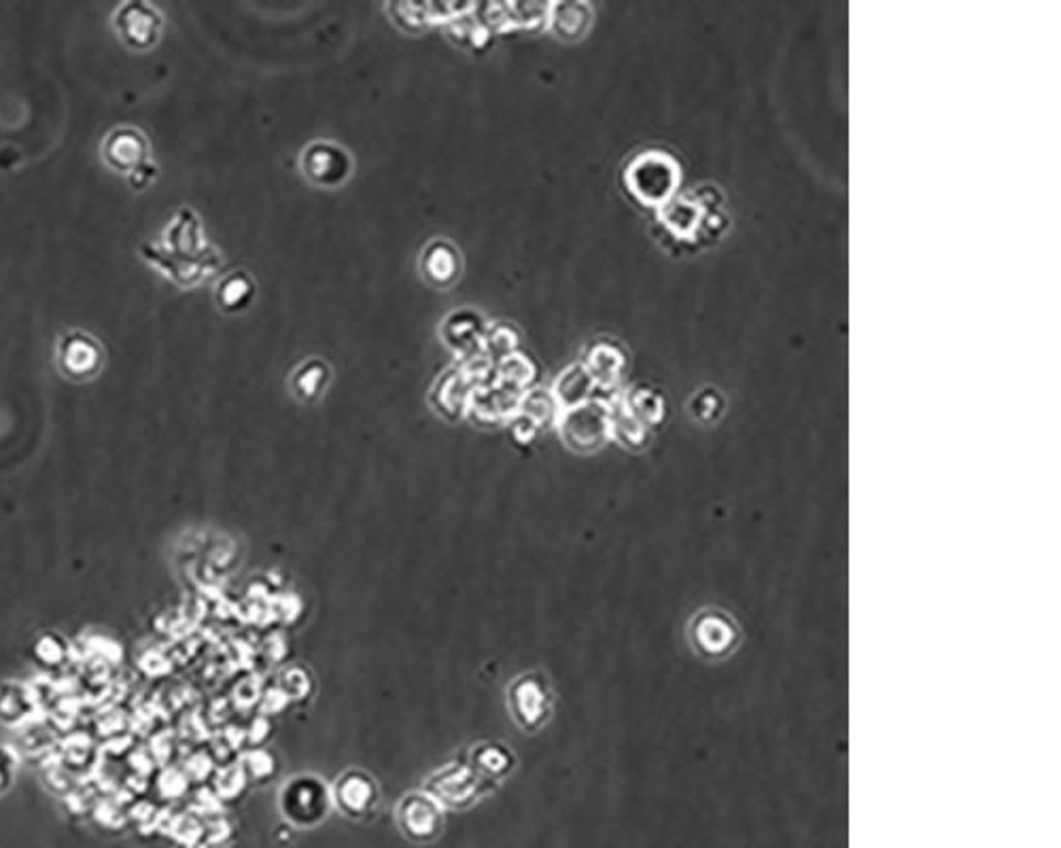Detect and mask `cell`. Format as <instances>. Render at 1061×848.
<instances>
[{"label":"cell","mask_w":1061,"mask_h":848,"mask_svg":"<svg viewBox=\"0 0 1061 848\" xmlns=\"http://www.w3.org/2000/svg\"><path fill=\"white\" fill-rule=\"evenodd\" d=\"M595 389H597V384L591 378L588 369L584 368V363H572L570 368L563 369L559 373V378H556V382L550 391L556 399V403L561 405V410L565 412V410H572V407H577V405L591 401Z\"/></svg>","instance_id":"14"},{"label":"cell","mask_w":1061,"mask_h":848,"mask_svg":"<svg viewBox=\"0 0 1061 848\" xmlns=\"http://www.w3.org/2000/svg\"><path fill=\"white\" fill-rule=\"evenodd\" d=\"M682 181L680 162L664 149L652 146L635 153L625 166V185L635 198L648 206H660L678 194Z\"/></svg>","instance_id":"2"},{"label":"cell","mask_w":1061,"mask_h":848,"mask_svg":"<svg viewBox=\"0 0 1061 848\" xmlns=\"http://www.w3.org/2000/svg\"><path fill=\"white\" fill-rule=\"evenodd\" d=\"M538 431H540V428L531 423L527 416H522V414H517V416L512 418V435H515V439L520 442V444H531V442L535 439Z\"/></svg>","instance_id":"26"},{"label":"cell","mask_w":1061,"mask_h":848,"mask_svg":"<svg viewBox=\"0 0 1061 848\" xmlns=\"http://www.w3.org/2000/svg\"><path fill=\"white\" fill-rule=\"evenodd\" d=\"M485 331H487V320L478 312L469 308L451 312L440 327V336L444 339V344L455 355H459L461 359L483 352Z\"/></svg>","instance_id":"10"},{"label":"cell","mask_w":1061,"mask_h":848,"mask_svg":"<svg viewBox=\"0 0 1061 848\" xmlns=\"http://www.w3.org/2000/svg\"><path fill=\"white\" fill-rule=\"evenodd\" d=\"M300 164L306 178L318 187H340L353 170L345 146L329 141L311 142L302 151Z\"/></svg>","instance_id":"6"},{"label":"cell","mask_w":1061,"mask_h":848,"mask_svg":"<svg viewBox=\"0 0 1061 848\" xmlns=\"http://www.w3.org/2000/svg\"><path fill=\"white\" fill-rule=\"evenodd\" d=\"M329 382V368L321 359H311L295 369L291 378V391L302 401H313L325 391Z\"/></svg>","instance_id":"20"},{"label":"cell","mask_w":1061,"mask_h":848,"mask_svg":"<svg viewBox=\"0 0 1061 848\" xmlns=\"http://www.w3.org/2000/svg\"><path fill=\"white\" fill-rule=\"evenodd\" d=\"M20 774V758L18 753L0 742V795L11 792Z\"/></svg>","instance_id":"24"},{"label":"cell","mask_w":1061,"mask_h":848,"mask_svg":"<svg viewBox=\"0 0 1061 848\" xmlns=\"http://www.w3.org/2000/svg\"><path fill=\"white\" fill-rule=\"evenodd\" d=\"M563 442L577 453L599 450L609 435V407L602 399H591L565 410L559 421Z\"/></svg>","instance_id":"4"},{"label":"cell","mask_w":1061,"mask_h":848,"mask_svg":"<svg viewBox=\"0 0 1061 848\" xmlns=\"http://www.w3.org/2000/svg\"><path fill=\"white\" fill-rule=\"evenodd\" d=\"M625 401L632 416L643 426L660 423L664 416V399L652 387H646V384L632 387L629 391H625Z\"/></svg>","instance_id":"18"},{"label":"cell","mask_w":1061,"mask_h":848,"mask_svg":"<svg viewBox=\"0 0 1061 848\" xmlns=\"http://www.w3.org/2000/svg\"><path fill=\"white\" fill-rule=\"evenodd\" d=\"M548 13L550 4L548 2H510L504 4V15H506V26L508 29H540L542 24H548Z\"/></svg>","instance_id":"23"},{"label":"cell","mask_w":1061,"mask_h":848,"mask_svg":"<svg viewBox=\"0 0 1061 848\" xmlns=\"http://www.w3.org/2000/svg\"><path fill=\"white\" fill-rule=\"evenodd\" d=\"M593 24V7L588 2H554L550 4L548 26L563 39L577 41L582 39Z\"/></svg>","instance_id":"13"},{"label":"cell","mask_w":1061,"mask_h":848,"mask_svg":"<svg viewBox=\"0 0 1061 848\" xmlns=\"http://www.w3.org/2000/svg\"><path fill=\"white\" fill-rule=\"evenodd\" d=\"M659 221L678 240H696L703 233H716L724 226L722 196L712 185L673 194L660 204Z\"/></svg>","instance_id":"1"},{"label":"cell","mask_w":1061,"mask_h":848,"mask_svg":"<svg viewBox=\"0 0 1061 848\" xmlns=\"http://www.w3.org/2000/svg\"><path fill=\"white\" fill-rule=\"evenodd\" d=\"M508 708L518 728L524 732H538L544 728L552 713V694L545 678L535 673L515 678L508 687Z\"/></svg>","instance_id":"5"},{"label":"cell","mask_w":1061,"mask_h":848,"mask_svg":"<svg viewBox=\"0 0 1061 848\" xmlns=\"http://www.w3.org/2000/svg\"><path fill=\"white\" fill-rule=\"evenodd\" d=\"M722 405H724V401H722V396H719L716 389H705L703 393H699V395L694 396V401H692V410H694V414H696L701 421H712V418H716L717 412L722 410Z\"/></svg>","instance_id":"25"},{"label":"cell","mask_w":1061,"mask_h":848,"mask_svg":"<svg viewBox=\"0 0 1061 848\" xmlns=\"http://www.w3.org/2000/svg\"><path fill=\"white\" fill-rule=\"evenodd\" d=\"M627 366L625 350L611 339H597L588 346L584 368L588 369L597 389H614Z\"/></svg>","instance_id":"11"},{"label":"cell","mask_w":1061,"mask_h":848,"mask_svg":"<svg viewBox=\"0 0 1061 848\" xmlns=\"http://www.w3.org/2000/svg\"><path fill=\"white\" fill-rule=\"evenodd\" d=\"M378 800H380V793L376 781L359 768H350L343 772L332 787L334 806L350 819H364L372 815L378 806Z\"/></svg>","instance_id":"7"},{"label":"cell","mask_w":1061,"mask_h":848,"mask_svg":"<svg viewBox=\"0 0 1061 848\" xmlns=\"http://www.w3.org/2000/svg\"><path fill=\"white\" fill-rule=\"evenodd\" d=\"M398 820L410 840L430 842L442 831L444 811L430 793H410L400 802Z\"/></svg>","instance_id":"8"},{"label":"cell","mask_w":1061,"mask_h":848,"mask_svg":"<svg viewBox=\"0 0 1061 848\" xmlns=\"http://www.w3.org/2000/svg\"><path fill=\"white\" fill-rule=\"evenodd\" d=\"M609 407V435L629 448H639L646 442L648 426L639 423L625 401V391H614L607 401Z\"/></svg>","instance_id":"15"},{"label":"cell","mask_w":1061,"mask_h":848,"mask_svg":"<svg viewBox=\"0 0 1061 848\" xmlns=\"http://www.w3.org/2000/svg\"><path fill=\"white\" fill-rule=\"evenodd\" d=\"M472 768L478 774L488 776V779H501V776L512 772L515 755L510 753V749H506L501 744H495V742H488V744H480L478 749H474Z\"/></svg>","instance_id":"19"},{"label":"cell","mask_w":1061,"mask_h":848,"mask_svg":"<svg viewBox=\"0 0 1061 848\" xmlns=\"http://www.w3.org/2000/svg\"><path fill=\"white\" fill-rule=\"evenodd\" d=\"M518 414L527 416L538 428H548L552 424H559L563 410L550 389H529L522 396Z\"/></svg>","instance_id":"16"},{"label":"cell","mask_w":1061,"mask_h":848,"mask_svg":"<svg viewBox=\"0 0 1061 848\" xmlns=\"http://www.w3.org/2000/svg\"><path fill=\"white\" fill-rule=\"evenodd\" d=\"M217 297H219V304L226 311H245L256 297V284L251 281L249 274L234 272L228 279H224V283L219 284Z\"/></svg>","instance_id":"22"},{"label":"cell","mask_w":1061,"mask_h":848,"mask_svg":"<svg viewBox=\"0 0 1061 848\" xmlns=\"http://www.w3.org/2000/svg\"><path fill=\"white\" fill-rule=\"evenodd\" d=\"M518 348H520V334L515 325L504 320L487 325L485 339H483V355L492 366L517 355Z\"/></svg>","instance_id":"17"},{"label":"cell","mask_w":1061,"mask_h":848,"mask_svg":"<svg viewBox=\"0 0 1061 848\" xmlns=\"http://www.w3.org/2000/svg\"><path fill=\"white\" fill-rule=\"evenodd\" d=\"M421 270L423 276L433 286L446 289L459 279L461 259L459 251L444 238H435L423 249L421 257Z\"/></svg>","instance_id":"12"},{"label":"cell","mask_w":1061,"mask_h":848,"mask_svg":"<svg viewBox=\"0 0 1061 848\" xmlns=\"http://www.w3.org/2000/svg\"><path fill=\"white\" fill-rule=\"evenodd\" d=\"M690 637H692L694 648L701 653L719 657V655H726L728 651H733V648L737 645L739 628H737L735 620L726 613L705 611V613H699L694 618L692 628H690Z\"/></svg>","instance_id":"9"},{"label":"cell","mask_w":1061,"mask_h":848,"mask_svg":"<svg viewBox=\"0 0 1061 848\" xmlns=\"http://www.w3.org/2000/svg\"><path fill=\"white\" fill-rule=\"evenodd\" d=\"M281 813L297 827H313L327 817L332 808V790L313 774H297L285 783L281 797Z\"/></svg>","instance_id":"3"},{"label":"cell","mask_w":1061,"mask_h":848,"mask_svg":"<svg viewBox=\"0 0 1061 848\" xmlns=\"http://www.w3.org/2000/svg\"><path fill=\"white\" fill-rule=\"evenodd\" d=\"M538 378V368L533 363L531 357L522 355V352H517L508 359H504L501 363L495 366V380L504 382V384H510L515 389H520V391H529V387L533 384V380Z\"/></svg>","instance_id":"21"}]
</instances>
